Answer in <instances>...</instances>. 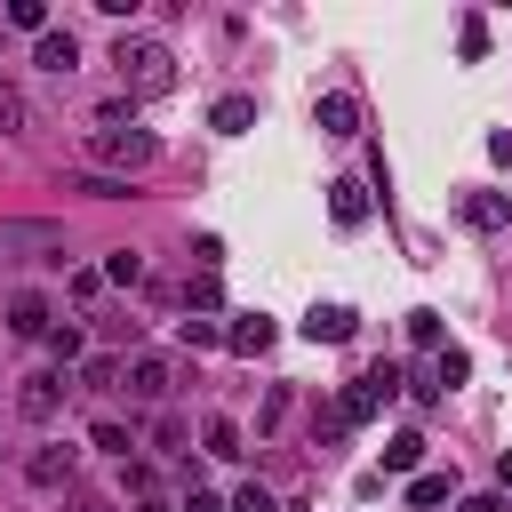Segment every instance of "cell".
<instances>
[{
    "label": "cell",
    "mask_w": 512,
    "mask_h": 512,
    "mask_svg": "<svg viewBox=\"0 0 512 512\" xmlns=\"http://www.w3.org/2000/svg\"><path fill=\"white\" fill-rule=\"evenodd\" d=\"M312 112H320V128H328V136H360V104H352V96H320Z\"/></svg>",
    "instance_id": "cell-11"
},
{
    "label": "cell",
    "mask_w": 512,
    "mask_h": 512,
    "mask_svg": "<svg viewBox=\"0 0 512 512\" xmlns=\"http://www.w3.org/2000/svg\"><path fill=\"white\" fill-rule=\"evenodd\" d=\"M256 120V96H216V112H208V128H224V136H240Z\"/></svg>",
    "instance_id": "cell-14"
},
{
    "label": "cell",
    "mask_w": 512,
    "mask_h": 512,
    "mask_svg": "<svg viewBox=\"0 0 512 512\" xmlns=\"http://www.w3.org/2000/svg\"><path fill=\"white\" fill-rule=\"evenodd\" d=\"M48 352L72 368V360H80V328H72V320H64V328H48Z\"/></svg>",
    "instance_id": "cell-27"
},
{
    "label": "cell",
    "mask_w": 512,
    "mask_h": 512,
    "mask_svg": "<svg viewBox=\"0 0 512 512\" xmlns=\"http://www.w3.org/2000/svg\"><path fill=\"white\" fill-rule=\"evenodd\" d=\"M72 192H96V200H120L128 184H120V176H72Z\"/></svg>",
    "instance_id": "cell-29"
},
{
    "label": "cell",
    "mask_w": 512,
    "mask_h": 512,
    "mask_svg": "<svg viewBox=\"0 0 512 512\" xmlns=\"http://www.w3.org/2000/svg\"><path fill=\"white\" fill-rule=\"evenodd\" d=\"M224 344H232V352H248V360H256V352H264V344H272V320H264V312H248V320H232V328H224Z\"/></svg>",
    "instance_id": "cell-12"
},
{
    "label": "cell",
    "mask_w": 512,
    "mask_h": 512,
    "mask_svg": "<svg viewBox=\"0 0 512 512\" xmlns=\"http://www.w3.org/2000/svg\"><path fill=\"white\" fill-rule=\"evenodd\" d=\"M64 392H72V376H56V368H40V376H24V384H16V408H24L32 424H48V416L64 408Z\"/></svg>",
    "instance_id": "cell-3"
},
{
    "label": "cell",
    "mask_w": 512,
    "mask_h": 512,
    "mask_svg": "<svg viewBox=\"0 0 512 512\" xmlns=\"http://www.w3.org/2000/svg\"><path fill=\"white\" fill-rule=\"evenodd\" d=\"M232 512H280V504H272V496H264V488H256V480H248V488H240V496H232Z\"/></svg>",
    "instance_id": "cell-32"
},
{
    "label": "cell",
    "mask_w": 512,
    "mask_h": 512,
    "mask_svg": "<svg viewBox=\"0 0 512 512\" xmlns=\"http://www.w3.org/2000/svg\"><path fill=\"white\" fill-rule=\"evenodd\" d=\"M136 512H168V504H152V496H136Z\"/></svg>",
    "instance_id": "cell-37"
},
{
    "label": "cell",
    "mask_w": 512,
    "mask_h": 512,
    "mask_svg": "<svg viewBox=\"0 0 512 512\" xmlns=\"http://www.w3.org/2000/svg\"><path fill=\"white\" fill-rule=\"evenodd\" d=\"M464 512H504V496H464Z\"/></svg>",
    "instance_id": "cell-35"
},
{
    "label": "cell",
    "mask_w": 512,
    "mask_h": 512,
    "mask_svg": "<svg viewBox=\"0 0 512 512\" xmlns=\"http://www.w3.org/2000/svg\"><path fill=\"white\" fill-rule=\"evenodd\" d=\"M280 416H288V384H272V392H264V408H256V432H272Z\"/></svg>",
    "instance_id": "cell-28"
},
{
    "label": "cell",
    "mask_w": 512,
    "mask_h": 512,
    "mask_svg": "<svg viewBox=\"0 0 512 512\" xmlns=\"http://www.w3.org/2000/svg\"><path fill=\"white\" fill-rule=\"evenodd\" d=\"M24 480H32V488H64V480H72V448H32V456H24Z\"/></svg>",
    "instance_id": "cell-7"
},
{
    "label": "cell",
    "mask_w": 512,
    "mask_h": 512,
    "mask_svg": "<svg viewBox=\"0 0 512 512\" xmlns=\"http://www.w3.org/2000/svg\"><path fill=\"white\" fill-rule=\"evenodd\" d=\"M464 224H472V232H504V224H512V200H504V192H464Z\"/></svg>",
    "instance_id": "cell-6"
},
{
    "label": "cell",
    "mask_w": 512,
    "mask_h": 512,
    "mask_svg": "<svg viewBox=\"0 0 512 512\" xmlns=\"http://www.w3.org/2000/svg\"><path fill=\"white\" fill-rule=\"evenodd\" d=\"M496 480H504V488H512V448H504V456H496Z\"/></svg>",
    "instance_id": "cell-36"
},
{
    "label": "cell",
    "mask_w": 512,
    "mask_h": 512,
    "mask_svg": "<svg viewBox=\"0 0 512 512\" xmlns=\"http://www.w3.org/2000/svg\"><path fill=\"white\" fill-rule=\"evenodd\" d=\"M80 64V40L72 32H40V72H72Z\"/></svg>",
    "instance_id": "cell-13"
},
{
    "label": "cell",
    "mask_w": 512,
    "mask_h": 512,
    "mask_svg": "<svg viewBox=\"0 0 512 512\" xmlns=\"http://www.w3.org/2000/svg\"><path fill=\"white\" fill-rule=\"evenodd\" d=\"M128 392H136V400H160V392H168V360H160V352H136V360H128Z\"/></svg>",
    "instance_id": "cell-9"
},
{
    "label": "cell",
    "mask_w": 512,
    "mask_h": 512,
    "mask_svg": "<svg viewBox=\"0 0 512 512\" xmlns=\"http://www.w3.org/2000/svg\"><path fill=\"white\" fill-rule=\"evenodd\" d=\"M488 160H512V128H488Z\"/></svg>",
    "instance_id": "cell-34"
},
{
    "label": "cell",
    "mask_w": 512,
    "mask_h": 512,
    "mask_svg": "<svg viewBox=\"0 0 512 512\" xmlns=\"http://www.w3.org/2000/svg\"><path fill=\"white\" fill-rule=\"evenodd\" d=\"M8 328H16V336H48V296H32V288L8 296Z\"/></svg>",
    "instance_id": "cell-10"
},
{
    "label": "cell",
    "mask_w": 512,
    "mask_h": 512,
    "mask_svg": "<svg viewBox=\"0 0 512 512\" xmlns=\"http://www.w3.org/2000/svg\"><path fill=\"white\" fill-rule=\"evenodd\" d=\"M424 464V432H392L384 440V472H416Z\"/></svg>",
    "instance_id": "cell-16"
},
{
    "label": "cell",
    "mask_w": 512,
    "mask_h": 512,
    "mask_svg": "<svg viewBox=\"0 0 512 512\" xmlns=\"http://www.w3.org/2000/svg\"><path fill=\"white\" fill-rule=\"evenodd\" d=\"M352 328H360L352 304H312V312H304V336H312V344H352Z\"/></svg>",
    "instance_id": "cell-4"
},
{
    "label": "cell",
    "mask_w": 512,
    "mask_h": 512,
    "mask_svg": "<svg viewBox=\"0 0 512 512\" xmlns=\"http://www.w3.org/2000/svg\"><path fill=\"white\" fill-rule=\"evenodd\" d=\"M432 376H440V392H456V384L472 376V360H464L456 344H440V352H432Z\"/></svg>",
    "instance_id": "cell-21"
},
{
    "label": "cell",
    "mask_w": 512,
    "mask_h": 512,
    "mask_svg": "<svg viewBox=\"0 0 512 512\" xmlns=\"http://www.w3.org/2000/svg\"><path fill=\"white\" fill-rule=\"evenodd\" d=\"M328 216H336L344 232H352V224H368V184H352V176H344V184H328Z\"/></svg>",
    "instance_id": "cell-8"
},
{
    "label": "cell",
    "mask_w": 512,
    "mask_h": 512,
    "mask_svg": "<svg viewBox=\"0 0 512 512\" xmlns=\"http://www.w3.org/2000/svg\"><path fill=\"white\" fill-rule=\"evenodd\" d=\"M200 440H208V456H240V424H232V416H208Z\"/></svg>",
    "instance_id": "cell-22"
},
{
    "label": "cell",
    "mask_w": 512,
    "mask_h": 512,
    "mask_svg": "<svg viewBox=\"0 0 512 512\" xmlns=\"http://www.w3.org/2000/svg\"><path fill=\"white\" fill-rule=\"evenodd\" d=\"M24 120H32V104H24V88H16L8 72H0V136H16Z\"/></svg>",
    "instance_id": "cell-18"
},
{
    "label": "cell",
    "mask_w": 512,
    "mask_h": 512,
    "mask_svg": "<svg viewBox=\"0 0 512 512\" xmlns=\"http://www.w3.org/2000/svg\"><path fill=\"white\" fill-rule=\"evenodd\" d=\"M152 448H184V416H160L152 424Z\"/></svg>",
    "instance_id": "cell-31"
},
{
    "label": "cell",
    "mask_w": 512,
    "mask_h": 512,
    "mask_svg": "<svg viewBox=\"0 0 512 512\" xmlns=\"http://www.w3.org/2000/svg\"><path fill=\"white\" fill-rule=\"evenodd\" d=\"M176 336H184V344H216L224 328H216V320H176Z\"/></svg>",
    "instance_id": "cell-30"
},
{
    "label": "cell",
    "mask_w": 512,
    "mask_h": 512,
    "mask_svg": "<svg viewBox=\"0 0 512 512\" xmlns=\"http://www.w3.org/2000/svg\"><path fill=\"white\" fill-rule=\"evenodd\" d=\"M104 280H112V288H136V280H144V256H136V248H112V256H104Z\"/></svg>",
    "instance_id": "cell-19"
},
{
    "label": "cell",
    "mask_w": 512,
    "mask_h": 512,
    "mask_svg": "<svg viewBox=\"0 0 512 512\" xmlns=\"http://www.w3.org/2000/svg\"><path fill=\"white\" fill-rule=\"evenodd\" d=\"M184 304H192V312H216V304H224V280H216V272H192V280H184Z\"/></svg>",
    "instance_id": "cell-20"
},
{
    "label": "cell",
    "mask_w": 512,
    "mask_h": 512,
    "mask_svg": "<svg viewBox=\"0 0 512 512\" xmlns=\"http://www.w3.org/2000/svg\"><path fill=\"white\" fill-rule=\"evenodd\" d=\"M88 440H96V448H112V456H128V448H136V440H128V424H112V416H96V432H88Z\"/></svg>",
    "instance_id": "cell-24"
},
{
    "label": "cell",
    "mask_w": 512,
    "mask_h": 512,
    "mask_svg": "<svg viewBox=\"0 0 512 512\" xmlns=\"http://www.w3.org/2000/svg\"><path fill=\"white\" fill-rule=\"evenodd\" d=\"M112 64H120V88H128V96H168V88H176V56H168V40H152V32H120V40H112Z\"/></svg>",
    "instance_id": "cell-1"
},
{
    "label": "cell",
    "mask_w": 512,
    "mask_h": 512,
    "mask_svg": "<svg viewBox=\"0 0 512 512\" xmlns=\"http://www.w3.org/2000/svg\"><path fill=\"white\" fill-rule=\"evenodd\" d=\"M8 24H16V32H48V8H40V0H16Z\"/></svg>",
    "instance_id": "cell-25"
},
{
    "label": "cell",
    "mask_w": 512,
    "mask_h": 512,
    "mask_svg": "<svg viewBox=\"0 0 512 512\" xmlns=\"http://www.w3.org/2000/svg\"><path fill=\"white\" fill-rule=\"evenodd\" d=\"M448 496H456V472H416V480H408V504H424V512L448 504Z\"/></svg>",
    "instance_id": "cell-17"
},
{
    "label": "cell",
    "mask_w": 512,
    "mask_h": 512,
    "mask_svg": "<svg viewBox=\"0 0 512 512\" xmlns=\"http://www.w3.org/2000/svg\"><path fill=\"white\" fill-rule=\"evenodd\" d=\"M80 512H112V504H96V496H80Z\"/></svg>",
    "instance_id": "cell-38"
},
{
    "label": "cell",
    "mask_w": 512,
    "mask_h": 512,
    "mask_svg": "<svg viewBox=\"0 0 512 512\" xmlns=\"http://www.w3.org/2000/svg\"><path fill=\"white\" fill-rule=\"evenodd\" d=\"M88 152H96L104 168H152V160H160V136H152V128H120V120H104V128L88 136Z\"/></svg>",
    "instance_id": "cell-2"
},
{
    "label": "cell",
    "mask_w": 512,
    "mask_h": 512,
    "mask_svg": "<svg viewBox=\"0 0 512 512\" xmlns=\"http://www.w3.org/2000/svg\"><path fill=\"white\" fill-rule=\"evenodd\" d=\"M176 512H224V504H216L208 488H184V504H176Z\"/></svg>",
    "instance_id": "cell-33"
},
{
    "label": "cell",
    "mask_w": 512,
    "mask_h": 512,
    "mask_svg": "<svg viewBox=\"0 0 512 512\" xmlns=\"http://www.w3.org/2000/svg\"><path fill=\"white\" fill-rule=\"evenodd\" d=\"M456 48H464V64H480V56H488V24L464 16V24H456Z\"/></svg>",
    "instance_id": "cell-23"
},
{
    "label": "cell",
    "mask_w": 512,
    "mask_h": 512,
    "mask_svg": "<svg viewBox=\"0 0 512 512\" xmlns=\"http://www.w3.org/2000/svg\"><path fill=\"white\" fill-rule=\"evenodd\" d=\"M408 336H416L424 352H440V312H408Z\"/></svg>",
    "instance_id": "cell-26"
},
{
    "label": "cell",
    "mask_w": 512,
    "mask_h": 512,
    "mask_svg": "<svg viewBox=\"0 0 512 512\" xmlns=\"http://www.w3.org/2000/svg\"><path fill=\"white\" fill-rule=\"evenodd\" d=\"M120 376H128V360H120V352H96V360H80V384H88V392H112Z\"/></svg>",
    "instance_id": "cell-15"
},
{
    "label": "cell",
    "mask_w": 512,
    "mask_h": 512,
    "mask_svg": "<svg viewBox=\"0 0 512 512\" xmlns=\"http://www.w3.org/2000/svg\"><path fill=\"white\" fill-rule=\"evenodd\" d=\"M24 248H64V232L56 224H0V264H24Z\"/></svg>",
    "instance_id": "cell-5"
}]
</instances>
